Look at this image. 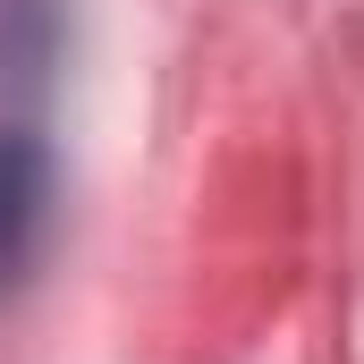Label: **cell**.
<instances>
[{"mask_svg": "<svg viewBox=\"0 0 364 364\" xmlns=\"http://www.w3.org/2000/svg\"><path fill=\"white\" fill-rule=\"evenodd\" d=\"M51 220V153L26 127H0V288H17Z\"/></svg>", "mask_w": 364, "mask_h": 364, "instance_id": "obj_1", "label": "cell"}]
</instances>
